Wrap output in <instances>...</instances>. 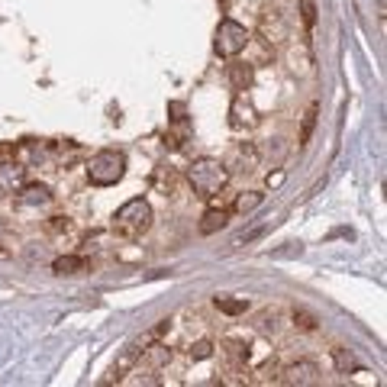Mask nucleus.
I'll return each instance as SVG.
<instances>
[{"mask_svg":"<svg viewBox=\"0 0 387 387\" xmlns=\"http://www.w3.org/2000/svg\"><path fill=\"white\" fill-rule=\"evenodd\" d=\"M187 181L197 197L210 200L229 184V168H226L219 158H197V162L187 168Z\"/></svg>","mask_w":387,"mask_h":387,"instance_id":"obj_1","label":"nucleus"},{"mask_svg":"<svg viewBox=\"0 0 387 387\" xmlns=\"http://www.w3.org/2000/svg\"><path fill=\"white\" fill-rule=\"evenodd\" d=\"M152 219H155V213H152V207H148V200L133 197L113 213V232H116L120 239H142L148 232V226H152Z\"/></svg>","mask_w":387,"mask_h":387,"instance_id":"obj_2","label":"nucleus"},{"mask_svg":"<svg viewBox=\"0 0 387 387\" xmlns=\"http://www.w3.org/2000/svg\"><path fill=\"white\" fill-rule=\"evenodd\" d=\"M123 175H126V155L116 148H100L87 162V181L94 187H113L123 181Z\"/></svg>","mask_w":387,"mask_h":387,"instance_id":"obj_3","label":"nucleus"},{"mask_svg":"<svg viewBox=\"0 0 387 387\" xmlns=\"http://www.w3.org/2000/svg\"><path fill=\"white\" fill-rule=\"evenodd\" d=\"M246 45H249V29L242 26V23L229 20V16H226V20H219L217 39H213V49H217L219 58L242 55V52H246Z\"/></svg>","mask_w":387,"mask_h":387,"instance_id":"obj_4","label":"nucleus"},{"mask_svg":"<svg viewBox=\"0 0 387 387\" xmlns=\"http://www.w3.org/2000/svg\"><path fill=\"white\" fill-rule=\"evenodd\" d=\"M284 384L290 387H310V384H320V368L313 365V361H294V365L284 368Z\"/></svg>","mask_w":387,"mask_h":387,"instance_id":"obj_5","label":"nucleus"},{"mask_svg":"<svg viewBox=\"0 0 387 387\" xmlns=\"http://www.w3.org/2000/svg\"><path fill=\"white\" fill-rule=\"evenodd\" d=\"M16 200H20L23 207H45V204H52V190L45 187V184L29 181V184H20Z\"/></svg>","mask_w":387,"mask_h":387,"instance_id":"obj_6","label":"nucleus"},{"mask_svg":"<svg viewBox=\"0 0 387 387\" xmlns=\"http://www.w3.org/2000/svg\"><path fill=\"white\" fill-rule=\"evenodd\" d=\"M23 184V168L20 165H0V194H16Z\"/></svg>","mask_w":387,"mask_h":387,"instance_id":"obj_7","label":"nucleus"},{"mask_svg":"<svg viewBox=\"0 0 387 387\" xmlns=\"http://www.w3.org/2000/svg\"><path fill=\"white\" fill-rule=\"evenodd\" d=\"M52 271L55 275H81V271H87V258L85 255H62L52 261Z\"/></svg>","mask_w":387,"mask_h":387,"instance_id":"obj_8","label":"nucleus"},{"mask_svg":"<svg viewBox=\"0 0 387 387\" xmlns=\"http://www.w3.org/2000/svg\"><path fill=\"white\" fill-rule=\"evenodd\" d=\"M226 223H229V213H226V210H217V207H213V210H207V213H204V223H200V232H204V236H213V232L226 229Z\"/></svg>","mask_w":387,"mask_h":387,"instance_id":"obj_9","label":"nucleus"},{"mask_svg":"<svg viewBox=\"0 0 387 387\" xmlns=\"http://www.w3.org/2000/svg\"><path fill=\"white\" fill-rule=\"evenodd\" d=\"M317 113H320L317 104H313L307 113H303V126H300V136H297V146H300V148L307 146L310 139H313V129H317Z\"/></svg>","mask_w":387,"mask_h":387,"instance_id":"obj_10","label":"nucleus"},{"mask_svg":"<svg viewBox=\"0 0 387 387\" xmlns=\"http://www.w3.org/2000/svg\"><path fill=\"white\" fill-rule=\"evenodd\" d=\"M229 77H232V87H236V91H249V85H252V68H249V65H232Z\"/></svg>","mask_w":387,"mask_h":387,"instance_id":"obj_11","label":"nucleus"},{"mask_svg":"<svg viewBox=\"0 0 387 387\" xmlns=\"http://www.w3.org/2000/svg\"><path fill=\"white\" fill-rule=\"evenodd\" d=\"M142 352H146V349H139V345H133V349H129V352H126V355H123V359H120V361H116V365H113V378L120 381V378H123V374H126V371H129V368H133V365H136V359H139V355H142Z\"/></svg>","mask_w":387,"mask_h":387,"instance_id":"obj_12","label":"nucleus"},{"mask_svg":"<svg viewBox=\"0 0 387 387\" xmlns=\"http://www.w3.org/2000/svg\"><path fill=\"white\" fill-rule=\"evenodd\" d=\"M217 310H223V313H229V317H239V313H246L249 303L246 300H232V297H217Z\"/></svg>","mask_w":387,"mask_h":387,"instance_id":"obj_13","label":"nucleus"},{"mask_svg":"<svg viewBox=\"0 0 387 387\" xmlns=\"http://www.w3.org/2000/svg\"><path fill=\"white\" fill-rule=\"evenodd\" d=\"M300 20L307 29L317 26V0H300Z\"/></svg>","mask_w":387,"mask_h":387,"instance_id":"obj_14","label":"nucleus"},{"mask_svg":"<svg viewBox=\"0 0 387 387\" xmlns=\"http://www.w3.org/2000/svg\"><path fill=\"white\" fill-rule=\"evenodd\" d=\"M332 359H336V368H339V371H355V368H359V361H355L352 359V355H349V352H345V349H332Z\"/></svg>","mask_w":387,"mask_h":387,"instance_id":"obj_15","label":"nucleus"},{"mask_svg":"<svg viewBox=\"0 0 387 387\" xmlns=\"http://www.w3.org/2000/svg\"><path fill=\"white\" fill-rule=\"evenodd\" d=\"M210 355H213V342H210V339H200V342L190 345V359H194V361H207Z\"/></svg>","mask_w":387,"mask_h":387,"instance_id":"obj_16","label":"nucleus"},{"mask_svg":"<svg viewBox=\"0 0 387 387\" xmlns=\"http://www.w3.org/2000/svg\"><path fill=\"white\" fill-rule=\"evenodd\" d=\"M261 204V194H239L236 197V213H252Z\"/></svg>","mask_w":387,"mask_h":387,"instance_id":"obj_17","label":"nucleus"},{"mask_svg":"<svg viewBox=\"0 0 387 387\" xmlns=\"http://www.w3.org/2000/svg\"><path fill=\"white\" fill-rule=\"evenodd\" d=\"M294 320H300L303 329H313V326H317V323H313V317H307V313H294Z\"/></svg>","mask_w":387,"mask_h":387,"instance_id":"obj_18","label":"nucleus"}]
</instances>
